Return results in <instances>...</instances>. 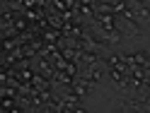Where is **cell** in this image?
<instances>
[{
	"mask_svg": "<svg viewBox=\"0 0 150 113\" xmlns=\"http://www.w3.org/2000/svg\"><path fill=\"white\" fill-rule=\"evenodd\" d=\"M133 58H136L138 65H148V63H150V60H148V53H133Z\"/></svg>",
	"mask_w": 150,
	"mask_h": 113,
	"instance_id": "obj_7",
	"label": "cell"
},
{
	"mask_svg": "<svg viewBox=\"0 0 150 113\" xmlns=\"http://www.w3.org/2000/svg\"><path fill=\"white\" fill-rule=\"evenodd\" d=\"M140 3H150V0H140Z\"/></svg>",
	"mask_w": 150,
	"mask_h": 113,
	"instance_id": "obj_9",
	"label": "cell"
},
{
	"mask_svg": "<svg viewBox=\"0 0 150 113\" xmlns=\"http://www.w3.org/2000/svg\"><path fill=\"white\" fill-rule=\"evenodd\" d=\"M111 7H114V15L124 17V15H126V10H128V0H116V3L111 5Z\"/></svg>",
	"mask_w": 150,
	"mask_h": 113,
	"instance_id": "obj_3",
	"label": "cell"
},
{
	"mask_svg": "<svg viewBox=\"0 0 150 113\" xmlns=\"http://www.w3.org/2000/svg\"><path fill=\"white\" fill-rule=\"evenodd\" d=\"M143 103H145V108L150 111V91H145V96H143Z\"/></svg>",
	"mask_w": 150,
	"mask_h": 113,
	"instance_id": "obj_8",
	"label": "cell"
},
{
	"mask_svg": "<svg viewBox=\"0 0 150 113\" xmlns=\"http://www.w3.org/2000/svg\"><path fill=\"white\" fill-rule=\"evenodd\" d=\"M97 53L95 51H85V53H82V63H85V65H97Z\"/></svg>",
	"mask_w": 150,
	"mask_h": 113,
	"instance_id": "obj_5",
	"label": "cell"
},
{
	"mask_svg": "<svg viewBox=\"0 0 150 113\" xmlns=\"http://www.w3.org/2000/svg\"><path fill=\"white\" fill-rule=\"evenodd\" d=\"M65 72H68L73 80L78 77V65H75V60H68V65H65Z\"/></svg>",
	"mask_w": 150,
	"mask_h": 113,
	"instance_id": "obj_6",
	"label": "cell"
},
{
	"mask_svg": "<svg viewBox=\"0 0 150 113\" xmlns=\"http://www.w3.org/2000/svg\"><path fill=\"white\" fill-rule=\"evenodd\" d=\"M104 39H107V43H119L121 41V31L114 27L111 31H104Z\"/></svg>",
	"mask_w": 150,
	"mask_h": 113,
	"instance_id": "obj_4",
	"label": "cell"
},
{
	"mask_svg": "<svg viewBox=\"0 0 150 113\" xmlns=\"http://www.w3.org/2000/svg\"><path fill=\"white\" fill-rule=\"evenodd\" d=\"M97 20H99V24H102V29H104V31H111L116 27V15H99Z\"/></svg>",
	"mask_w": 150,
	"mask_h": 113,
	"instance_id": "obj_1",
	"label": "cell"
},
{
	"mask_svg": "<svg viewBox=\"0 0 150 113\" xmlns=\"http://www.w3.org/2000/svg\"><path fill=\"white\" fill-rule=\"evenodd\" d=\"M85 77L92 82V80H102V68H99V65H87V75H85Z\"/></svg>",
	"mask_w": 150,
	"mask_h": 113,
	"instance_id": "obj_2",
	"label": "cell"
}]
</instances>
